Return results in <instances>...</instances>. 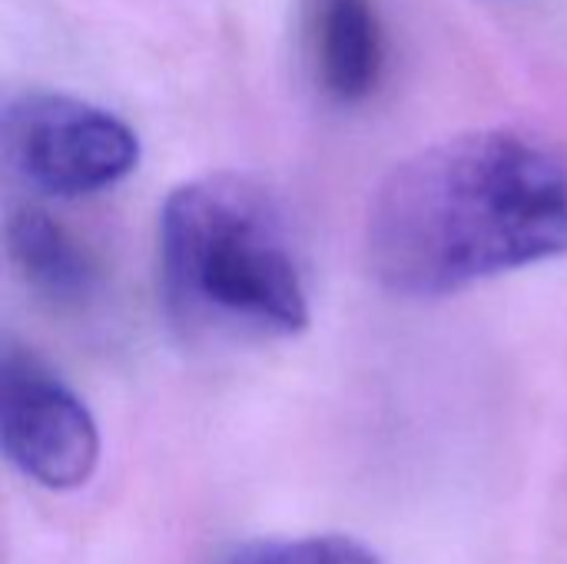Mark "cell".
Wrapping results in <instances>:
<instances>
[{
  "instance_id": "cell-2",
  "label": "cell",
  "mask_w": 567,
  "mask_h": 564,
  "mask_svg": "<svg viewBox=\"0 0 567 564\" xmlns=\"http://www.w3.org/2000/svg\"><path fill=\"white\" fill-rule=\"evenodd\" d=\"M159 286L166 312L189 336L289 339L309 326L289 226L249 176L209 173L166 196Z\"/></svg>"
},
{
  "instance_id": "cell-3",
  "label": "cell",
  "mask_w": 567,
  "mask_h": 564,
  "mask_svg": "<svg viewBox=\"0 0 567 564\" xmlns=\"http://www.w3.org/2000/svg\"><path fill=\"white\" fill-rule=\"evenodd\" d=\"M0 140L7 166L56 199L110 189L140 163V140L116 113L66 93L7 100Z\"/></svg>"
},
{
  "instance_id": "cell-5",
  "label": "cell",
  "mask_w": 567,
  "mask_h": 564,
  "mask_svg": "<svg viewBox=\"0 0 567 564\" xmlns=\"http://www.w3.org/2000/svg\"><path fill=\"white\" fill-rule=\"evenodd\" d=\"M306 43L322 90L339 103L375 93L385 70V33L375 0H306Z\"/></svg>"
},
{
  "instance_id": "cell-7",
  "label": "cell",
  "mask_w": 567,
  "mask_h": 564,
  "mask_svg": "<svg viewBox=\"0 0 567 564\" xmlns=\"http://www.w3.org/2000/svg\"><path fill=\"white\" fill-rule=\"evenodd\" d=\"M223 564H385L375 548L349 535L269 539L236 548Z\"/></svg>"
},
{
  "instance_id": "cell-1",
  "label": "cell",
  "mask_w": 567,
  "mask_h": 564,
  "mask_svg": "<svg viewBox=\"0 0 567 564\" xmlns=\"http://www.w3.org/2000/svg\"><path fill=\"white\" fill-rule=\"evenodd\" d=\"M567 256V160L525 130H472L402 160L375 189L365 259L409 299Z\"/></svg>"
},
{
  "instance_id": "cell-4",
  "label": "cell",
  "mask_w": 567,
  "mask_h": 564,
  "mask_svg": "<svg viewBox=\"0 0 567 564\" xmlns=\"http://www.w3.org/2000/svg\"><path fill=\"white\" fill-rule=\"evenodd\" d=\"M0 445L27 479L53 492L80 489L100 462V432L83 399L10 342L0 352Z\"/></svg>"
},
{
  "instance_id": "cell-6",
  "label": "cell",
  "mask_w": 567,
  "mask_h": 564,
  "mask_svg": "<svg viewBox=\"0 0 567 564\" xmlns=\"http://www.w3.org/2000/svg\"><path fill=\"white\" fill-rule=\"evenodd\" d=\"M7 249L23 279L56 306H76L93 293L90 253L43 209H17L7 219Z\"/></svg>"
}]
</instances>
